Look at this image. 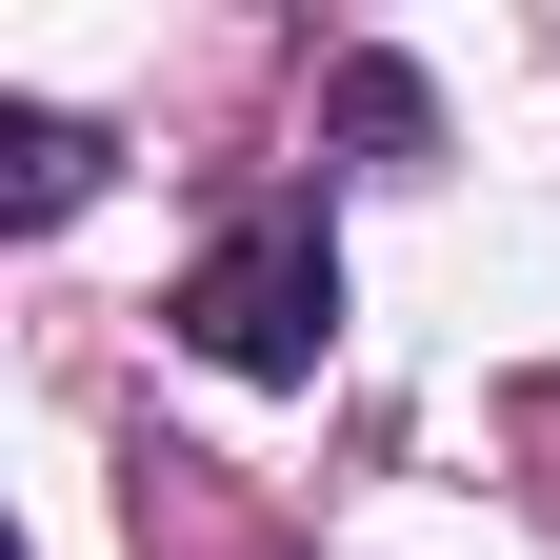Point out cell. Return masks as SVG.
<instances>
[{
  "mask_svg": "<svg viewBox=\"0 0 560 560\" xmlns=\"http://www.w3.org/2000/svg\"><path fill=\"white\" fill-rule=\"evenodd\" d=\"M340 140H381V161L420 140V81H400V60H361V81H340Z\"/></svg>",
  "mask_w": 560,
  "mask_h": 560,
  "instance_id": "obj_3",
  "label": "cell"
},
{
  "mask_svg": "<svg viewBox=\"0 0 560 560\" xmlns=\"http://www.w3.org/2000/svg\"><path fill=\"white\" fill-rule=\"evenodd\" d=\"M180 340H200L221 381H320V340H340V241H320V221L200 241V260H180Z\"/></svg>",
  "mask_w": 560,
  "mask_h": 560,
  "instance_id": "obj_1",
  "label": "cell"
},
{
  "mask_svg": "<svg viewBox=\"0 0 560 560\" xmlns=\"http://www.w3.org/2000/svg\"><path fill=\"white\" fill-rule=\"evenodd\" d=\"M81 200H101V120H60V101H0V221H81Z\"/></svg>",
  "mask_w": 560,
  "mask_h": 560,
  "instance_id": "obj_2",
  "label": "cell"
}]
</instances>
